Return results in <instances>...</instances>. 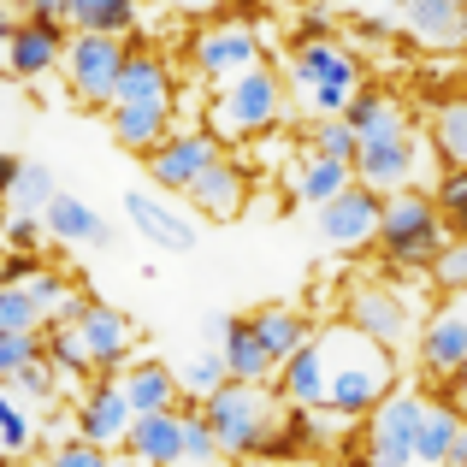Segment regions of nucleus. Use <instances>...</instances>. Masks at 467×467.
Listing matches in <instances>:
<instances>
[{"label": "nucleus", "instance_id": "obj_1", "mask_svg": "<svg viewBox=\"0 0 467 467\" xmlns=\"http://www.w3.org/2000/svg\"><path fill=\"white\" fill-rule=\"evenodd\" d=\"M326 343V409L331 414H373L390 397V355L361 331H331Z\"/></svg>", "mask_w": 467, "mask_h": 467}, {"label": "nucleus", "instance_id": "obj_2", "mask_svg": "<svg viewBox=\"0 0 467 467\" xmlns=\"http://www.w3.org/2000/svg\"><path fill=\"white\" fill-rule=\"evenodd\" d=\"M444 213L438 202L402 190V195H385V213H379V249L390 254L397 266H432V254L444 249Z\"/></svg>", "mask_w": 467, "mask_h": 467}, {"label": "nucleus", "instance_id": "obj_3", "mask_svg": "<svg viewBox=\"0 0 467 467\" xmlns=\"http://www.w3.org/2000/svg\"><path fill=\"white\" fill-rule=\"evenodd\" d=\"M278 107H285V95H278V78L266 66H249L237 71L231 83H219L213 95V137L225 130V137H249V130H266L278 119Z\"/></svg>", "mask_w": 467, "mask_h": 467}, {"label": "nucleus", "instance_id": "obj_4", "mask_svg": "<svg viewBox=\"0 0 467 467\" xmlns=\"http://www.w3.org/2000/svg\"><path fill=\"white\" fill-rule=\"evenodd\" d=\"M202 420L213 426V438H219V450H225V456H254V444L266 438V402H261V385H243V379L219 385L213 397L202 402Z\"/></svg>", "mask_w": 467, "mask_h": 467}, {"label": "nucleus", "instance_id": "obj_5", "mask_svg": "<svg viewBox=\"0 0 467 467\" xmlns=\"http://www.w3.org/2000/svg\"><path fill=\"white\" fill-rule=\"evenodd\" d=\"M296 78H302V89H308V107L319 119H343L349 113V95H355V59L343 54V47H331V42H302V54H296Z\"/></svg>", "mask_w": 467, "mask_h": 467}, {"label": "nucleus", "instance_id": "obj_6", "mask_svg": "<svg viewBox=\"0 0 467 467\" xmlns=\"http://www.w3.org/2000/svg\"><path fill=\"white\" fill-rule=\"evenodd\" d=\"M125 54L130 47L119 36H71L66 42V78H71V95L83 101H113L119 89V71H125Z\"/></svg>", "mask_w": 467, "mask_h": 467}, {"label": "nucleus", "instance_id": "obj_7", "mask_svg": "<svg viewBox=\"0 0 467 467\" xmlns=\"http://www.w3.org/2000/svg\"><path fill=\"white\" fill-rule=\"evenodd\" d=\"M125 219L160 254H195V243H202L195 213H183V207H171L166 195H149V190H125Z\"/></svg>", "mask_w": 467, "mask_h": 467}, {"label": "nucleus", "instance_id": "obj_8", "mask_svg": "<svg viewBox=\"0 0 467 467\" xmlns=\"http://www.w3.org/2000/svg\"><path fill=\"white\" fill-rule=\"evenodd\" d=\"M379 213H385V195L367 190V183H349L343 195H331L319 207V243L326 249H361V243L379 237Z\"/></svg>", "mask_w": 467, "mask_h": 467}, {"label": "nucleus", "instance_id": "obj_9", "mask_svg": "<svg viewBox=\"0 0 467 467\" xmlns=\"http://www.w3.org/2000/svg\"><path fill=\"white\" fill-rule=\"evenodd\" d=\"M420 397H385L367 426V467H414V426H420Z\"/></svg>", "mask_w": 467, "mask_h": 467}, {"label": "nucleus", "instance_id": "obj_10", "mask_svg": "<svg viewBox=\"0 0 467 467\" xmlns=\"http://www.w3.org/2000/svg\"><path fill=\"white\" fill-rule=\"evenodd\" d=\"M213 160H219V137H213V130H178V137H166L149 154V171H154V183H166V190H190Z\"/></svg>", "mask_w": 467, "mask_h": 467}, {"label": "nucleus", "instance_id": "obj_11", "mask_svg": "<svg viewBox=\"0 0 467 467\" xmlns=\"http://www.w3.org/2000/svg\"><path fill=\"white\" fill-rule=\"evenodd\" d=\"M254 59H261V42H254V30L249 24H219V30H207V36H195V71L202 78H219V83H231L237 71H249Z\"/></svg>", "mask_w": 467, "mask_h": 467}, {"label": "nucleus", "instance_id": "obj_12", "mask_svg": "<svg viewBox=\"0 0 467 467\" xmlns=\"http://www.w3.org/2000/svg\"><path fill=\"white\" fill-rule=\"evenodd\" d=\"M130 420H137V414H130V402H125V385L95 379V390L83 397V409H78V438H83V444L113 450V444H125Z\"/></svg>", "mask_w": 467, "mask_h": 467}, {"label": "nucleus", "instance_id": "obj_13", "mask_svg": "<svg viewBox=\"0 0 467 467\" xmlns=\"http://www.w3.org/2000/svg\"><path fill=\"white\" fill-rule=\"evenodd\" d=\"M349 319H355L361 337L379 343V349H397V343L409 337V308H402V296H397V290H385V285H361V290H355Z\"/></svg>", "mask_w": 467, "mask_h": 467}, {"label": "nucleus", "instance_id": "obj_14", "mask_svg": "<svg viewBox=\"0 0 467 467\" xmlns=\"http://www.w3.org/2000/svg\"><path fill=\"white\" fill-rule=\"evenodd\" d=\"M42 231L54 243H78V249H113V225H107L89 202H78V195H66V190L42 207Z\"/></svg>", "mask_w": 467, "mask_h": 467}, {"label": "nucleus", "instance_id": "obj_15", "mask_svg": "<svg viewBox=\"0 0 467 467\" xmlns=\"http://www.w3.org/2000/svg\"><path fill=\"white\" fill-rule=\"evenodd\" d=\"M66 59V30L59 24H42V18H24L18 30L6 36V66L12 78H42Z\"/></svg>", "mask_w": 467, "mask_h": 467}, {"label": "nucleus", "instance_id": "obj_16", "mask_svg": "<svg viewBox=\"0 0 467 467\" xmlns=\"http://www.w3.org/2000/svg\"><path fill=\"white\" fill-rule=\"evenodd\" d=\"M243 202H249V171H243L237 160H213V166L190 183V207L202 219H237Z\"/></svg>", "mask_w": 467, "mask_h": 467}, {"label": "nucleus", "instance_id": "obj_17", "mask_svg": "<svg viewBox=\"0 0 467 467\" xmlns=\"http://www.w3.org/2000/svg\"><path fill=\"white\" fill-rule=\"evenodd\" d=\"M113 107H171V71L154 47H130L125 71H119Z\"/></svg>", "mask_w": 467, "mask_h": 467}, {"label": "nucleus", "instance_id": "obj_18", "mask_svg": "<svg viewBox=\"0 0 467 467\" xmlns=\"http://www.w3.org/2000/svg\"><path fill=\"white\" fill-rule=\"evenodd\" d=\"M130 456L149 462V467H178L183 462V414L178 409H160V414H137L125 432Z\"/></svg>", "mask_w": 467, "mask_h": 467}, {"label": "nucleus", "instance_id": "obj_19", "mask_svg": "<svg viewBox=\"0 0 467 467\" xmlns=\"http://www.w3.org/2000/svg\"><path fill=\"white\" fill-rule=\"evenodd\" d=\"M78 337H83V349H89V367H119L130 355V319L119 308H107V302H83Z\"/></svg>", "mask_w": 467, "mask_h": 467}, {"label": "nucleus", "instance_id": "obj_20", "mask_svg": "<svg viewBox=\"0 0 467 467\" xmlns=\"http://www.w3.org/2000/svg\"><path fill=\"white\" fill-rule=\"evenodd\" d=\"M414 178V142L397 137V142H361L355 154V183L367 190H402Z\"/></svg>", "mask_w": 467, "mask_h": 467}, {"label": "nucleus", "instance_id": "obj_21", "mask_svg": "<svg viewBox=\"0 0 467 467\" xmlns=\"http://www.w3.org/2000/svg\"><path fill=\"white\" fill-rule=\"evenodd\" d=\"M343 119L355 125V137H361V142H397V137H409V119H402V107L390 101L385 89H355Z\"/></svg>", "mask_w": 467, "mask_h": 467}, {"label": "nucleus", "instance_id": "obj_22", "mask_svg": "<svg viewBox=\"0 0 467 467\" xmlns=\"http://www.w3.org/2000/svg\"><path fill=\"white\" fill-rule=\"evenodd\" d=\"M278 390H285L296 409H326V343L308 337L296 355L285 361V379H278Z\"/></svg>", "mask_w": 467, "mask_h": 467}, {"label": "nucleus", "instance_id": "obj_23", "mask_svg": "<svg viewBox=\"0 0 467 467\" xmlns=\"http://www.w3.org/2000/svg\"><path fill=\"white\" fill-rule=\"evenodd\" d=\"M125 402H130V414H160V409H178V373H171L166 361H137L125 379Z\"/></svg>", "mask_w": 467, "mask_h": 467}, {"label": "nucleus", "instance_id": "obj_24", "mask_svg": "<svg viewBox=\"0 0 467 467\" xmlns=\"http://www.w3.org/2000/svg\"><path fill=\"white\" fill-rule=\"evenodd\" d=\"M219 355H225V373L243 379V385H261V379L278 367L273 355H266V343L254 337L249 319H231V326H225V337H219Z\"/></svg>", "mask_w": 467, "mask_h": 467}, {"label": "nucleus", "instance_id": "obj_25", "mask_svg": "<svg viewBox=\"0 0 467 467\" xmlns=\"http://www.w3.org/2000/svg\"><path fill=\"white\" fill-rule=\"evenodd\" d=\"M171 137V107H113V142L119 149H160Z\"/></svg>", "mask_w": 467, "mask_h": 467}, {"label": "nucleus", "instance_id": "obj_26", "mask_svg": "<svg viewBox=\"0 0 467 467\" xmlns=\"http://www.w3.org/2000/svg\"><path fill=\"white\" fill-rule=\"evenodd\" d=\"M467 361V314H438L420 337V367L432 373H456Z\"/></svg>", "mask_w": 467, "mask_h": 467}, {"label": "nucleus", "instance_id": "obj_27", "mask_svg": "<svg viewBox=\"0 0 467 467\" xmlns=\"http://www.w3.org/2000/svg\"><path fill=\"white\" fill-rule=\"evenodd\" d=\"M402 24H409L426 47H462V6H450V0H409V6H402Z\"/></svg>", "mask_w": 467, "mask_h": 467}, {"label": "nucleus", "instance_id": "obj_28", "mask_svg": "<svg viewBox=\"0 0 467 467\" xmlns=\"http://www.w3.org/2000/svg\"><path fill=\"white\" fill-rule=\"evenodd\" d=\"M456 426H462L456 409H444V402H426V409H420V426H414V467H444Z\"/></svg>", "mask_w": 467, "mask_h": 467}, {"label": "nucleus", "instance_id": "obj_29", "mask_svg": "<svg viewBox=\"0 0 467 467\" xmlns=\"http://www.w3.org/2000/svg\"><path fill=\"white\" fill-rule=\"evenodd\" d=\"M249 326H254V337L266 343V355H273L278 367H285L290 355L308 343V319H302L296 308H261V314L249 319Z\"/></svg>", "mask_w": 467, "mask_h": 467}, {"label": "nucleus", "instance_id": "obj_30", "mask_svg": "<svg viewBox=\"0 0 467 467\" xmlns=\"http://www.w3.org/2000/svg\"><path fill=\"white\" fill-rule=\"evenodd\" d=\"M66 24H78V36H125L137 24V0H71Z\"/></svg>", "mask_w": 467, "mask_h": 467}, {"label": "nucleus", "instance_id": "obj_31", "mask_svg": "<svg viewBox=\"0 0 467 467\" xmlns=\"http://www.w3.org/2000/svg\"><path fill=\"white\" fill-rule=\"evenodd\" d=\"M355 183V166H343V160H326V154H314L308 166H302V178H296V195L308 207H326L331 195H343Z\"/></svg>", "mask_w": 467, "mask_h": 467}, {"label": "nucleus", "instance_id": "obj_32", "mask_svg": "<svg viewBox=\"0 0 467 467\" xmlns=\"http://www.w3.org/2000/svg\"><path fill=\"white\" fill-rule=\"evenodd\" d=\"M171 373H178V390H183V397H195V402H207L219 385H231L225 355H219V349H195L190 361H183V367H171Z\"/></svg>", "mask_w": 467, "mask_h": 467}, {"label": "nucleus", "instance_id": "obj_33", "mask_svg": "<svg viewBox=\"0 0 467 467\" xmlns=\"http://www.w3.org/2000/svg\"><path fill=\"white\" fill-rule=\"evenodd\" d=\"M59 195V183H54V171L47 166H36V160H24V171H18V183H12V195H6V207L12 213H36L42 219V207Z\"/></svg>", "mask_w": 467, "mask_h": 467}, {"label": "nucleus", "instance_id": "obj_34", "mask_svg": "<svg viewBox=\"0 0 467 467\" xmlns=\"http://www.w3.org/2000/svg\"><path fill=\"white\" fill-rule=\"evenodd\" d=\"M6 390H12L18 402H30V409H47V402H54V390H59V373H54V361H47V355L24 361L18 373L6 379Z\"/></svg>", "mask_w": 467, "mask_h": 467}, {"label": "nucleus", "instance_id": "obj_35", "mask_svg": "<svg viewBox=\"0 0 467 467\" xmlns=\"http://www.w3.org/2000/svg\"><path fill=\"white\" fill-rule=\"evenodd\" d=\"M219 462H225V450H219L213 426L202 414H183V462L178 467H219Z\"/></svg>", "mask_w": 467, "mask_h": 467}, {"label": "nucleus", "instance_id": "obj_36", "mask_svg": "<svg viewBox=\"0 0 467 467\" xmlns=\"http://www.w3.org/2000/svg\"><path fill=\"white\" fill-rule=\"evenodd\" d=\"M30 444H36V426H30V414H24L18 402H12V390L0 385V450H6V456H24Z\"/></svg>", "mask_w": 467, "mask_h": 467}, {"label": "nucleus", "instance_id": "obj_37", "mask_svg": "<svg viewBox=\"0 0 467 467\" xmlns=\"http://www.w3.org/2000/svg\"><path fill=\"white\" fill-rule=\"evenodd\" d=\"M30 302H36L42 314H59V319H78V314H83V302H71V296H66V278L47 273V266L30 278Z\"/></svg>", "mask_w": 467, "mask_h": 467}, {"label": "nucleus", "instance_id": "obj_38", "mask_svg": "<svg viewBox=\"0 0 467 467\" xmlns=\"http://www.w3.org/2000/svg\"><path fill=\"white\" fill-rule=\"evenodd\" d=\"M438 149L450 166H467V101H450L438 113Z\"/></svg>", "mask_w": 467, "mask_h": 467}, {"label": "nucleus", "instance_id": "obj_39", "mask_svg": "<svg viewBox=\"0 0 467 467\" xmlns=\"http://www.w3.org/2000/svg\"><path fill=\"white\" fill-rule=\"evenodd\" d=\"M42 326V308L30 302L24 285H0V331H36Z\"/></svg>", "mask_w": 467, "mask_h": 467}, {"label": "nucleus", "instance_id": "obj_40", "mask_svg": "<svg viewBox=\"0 0 467 467\" xmlns=\"http://www.w3.org/2000/svg\"><path fill=\"white\" fill-rule=\"evenodd\" d=\"M314 154L355 166V154H361V137H355V125H349V119H326V125H319V137H314Z\"/></svg>", "mask_w": 467, "mask_h": 467}, {"label": "nucleus", "instance_id": "obj_41", "mask_svg": "<svg viewBox=\"0 0 467 467\" xmlns=\"http://www.w3.org/2000/svg\"><path fill=\"white\" fill-rule=\"evenodd\" d=\"M36 355H42V331H0V385Z\"/></svg>", "mask_w": 467, "mask_h": 467}, {"label": "nucleus", "instance_id": "obj_42", "mask_svg": "<svg viewBox=\"0 0 467 467\" xmlns=\"http://www.w3.org/2000/svg\"><path fill=\"white\" fill-rule=\"evenodd\" d=\"M432 278H438V290H467V237H450L432 254Z\"/></svg>", "mask_w": 467, "mask_h": 467}, {"label": "nucleus", "instance_id": "obj_43", "mask_svg": "<svg viewBox=\"0 0 467 467\" xmlns=\"http://www.w3.org/2000/svg\"><path fill=\"white\" fill-rule=\"evenodd\" d=\"M47 361L66 367V373H89V349H83V337H78V319H71L66 331H47Z\"/></svg>", "mask_w": 467, "mask_h": 467}, {"label": "nucleus", "instance_id": "obj_44", "mask_svg": "<svg viewBox=\"0 0 467 467\" xmlns=\"http://www.w3.org/2000/svg\"><path fill=\"white\" fill-rule=\"evenodd\" d=\"M47 467H113V462H107L101 444H83V438H78V444L54 450V456H47Z\"/></svg>", "mask_w": 467, "mask_h": 467}, {"label": "nucleus", "instance_id": "obj_45", "mask_svg": "<svg viewBox=\"0 0 467 467\" xmlns=\"http://www.w3.org/2000/svg\"><path fill=\"white\" fill-rule=\"evenodd\" d=\"M6 243L12 249H36V243H42V219L36 213H12L6 219Z\"/></svg>", "mask_w": 467, "mask_h": 467}, {"label": "nucleus", "instance_id": "obj_46", "mask_svg": "<svg viewBox=\"0 0 467 467\" xmlns=\"http://www.w3.org/2000/svg\"><path fill=\"white\" fill-rule=\"evenodd\" d=\"M462 202H467V166H450L444 183H438V207H444V213H456Z\"/></svg>", "mask_w": 467, "mask_h": 467}, {"label": "nucleus", "instance_id": "obj_47", "mask_svg": "<svg viewBox=\"0 0 467 467\" xmlns=\"http://www.w3.org/2000/svg\"><path fill=\"white\" fill-rule=\"evenodd\" d=\"M36 273H42V261H36L30 249H18L6 266H0V285H24V278H36Z\"/></svg>", "mask_w": 467, "mask_h": 467}, {"label": "nucleus", "instance_id": "obj_48", "mask_svg": "<svg viewBox=\"0 0 467 467\" xmlns=\"http://www.w3.org/2000/svg\"><path fill=\"white\" fill-rule=\"evenodd\" d=\"M66 6H71V0H24V12L42 18V24H66Z\"/></svg>", "mask_w": 467, "mask_h": 467}, {"label": "nucleus", "instance_id": "obj_49", "mask_svg": "<svg viewBox=\"0 0 467 467\" xmlns=\"http://www.w3.org/2000/svg\"><path fill=\"white\" fill-rule=\"evenodd\" d=\"M18 171H24V160H18V154H0V202L12 195V183H18Z\"/></svg>", "mask_w": 467, "mask_h": 467}, {"label": "nucleus", "instance_id": "obj_50", "mask_svg": "<svg viewBox=\"0 0 467 467\" xmlns=\"http://www.w3.org/2000/svg\"><path fill=\"white\" fill-rule=\"evenodd\" d=\"M444 467H467V420L456 426V438H450V456H444Z\"/></svg>", "mask_w": 467, "mask_h": 467}, {"label": "nucleus", "instance_id": "obj_51", "mask_svg": "<svg viewBox=\"0 0 467 467\" xmlns=\"http://www.w3.org/2000/svg\"><path fill=\"white\" fill-rule=\"evenodd\" d=\"M171 6H178V12H219L225 0H171Z\"/></svg>", "mask_w": 467, "mask_h": 467}, {"label": "nucleus", "instance_id": "obj_52", "mask_svg": "<svg viewBox=\"0 0 467 467\" xmlns=\"http://www.w3.org/2000/svg\"><path fill=\"white\" fill-rule=\"evenodd\" d=\"M12 30H18V24H12V0H0V42H6Z\"/></svg>", "mask_w": 467, "mask_h": 467}, {"label": "nucleus", "instance_id": "obj_53", "mask_svg": "<svg viewBox=\"0 0 467 467\" xmlns=\"http://www.w3.org/2000/svg\"><path fill=\"white\" fill-rule=\"evenodd\" d=\"M450 225H456V237H467V202L456 207V213H450Z\"/></svg>", "mask_w": 467, "mask_h": 467}, {"label": "nucleus", "instance_id": "obj_54", "mask_svg": "<svg viewBox=\"0 0 467 467\" xmlns=\"http://www.w3.org/2000/svg\"><path fill=\"white\" fill-rule=\"evenodd\" d=\"M462 42H467V6H462Z\"/></svg>", "mask_w": 467, "mask_h": 467}, {"label": "nucleus", "instance_id": "obj_55", "mask_svg": "<svg viewBox=\"0 0 467 467\" xmlns=\"http://www.w3.org/2000/svg\"><path fill=\"white\" fill-rule=\"evenodd\" d=\"M456 379H462V385H467V361H462V367H456Z\"/></svg>", "mask_w": 467, "mask_h": 467}, {"label": "nucleus", "instance_id": "obj_56", "mask_svg": "<svg viewBox=\"0 0 467 467\" xmlns=\"http://www.w3.org/2000/svg\"><path fill=\"white\" fill-rule=\"evenodd\" d=\"M113 467H149V462H113Z\"/></svg>", "mask_w": 467, "mask_h": 467}, {"label": "nucleus", "instance_id": "obj_57", "mask_svg": "<svg viewBox=\"0 0 467 467\" xmlns=\"http://www.w3.org/2000/svg\"><path fill=\"white\" fill-rule=\"evenodd\" d=\"M462 314H467V290H462Z\"/></svg>", "mask_w": 467, "mask_h": 467}, {"label": "nucleus", "instance_id": "obj_58", "mask_svg": "<svg viewBox=\"0 0 467 467\" xmlns=\"http://www.w3.org/2000/svg\"><path fill=\"white\" fill-rule=\"evenodd\" d=\"M390 6H409V0H390Z\"/></svg>", "mask_w": 467, "mask_h": 467}, {"label": "nucleus", "instance_id": "obj_59", "mask_svg": "<svg viewBox=\"0 0 467 467\" xmlns=\"http://www.w3.org/2000/svg\"><path fill=\"white\" fill-rule=\"evenodd\" d=\"M0 243H6V225H0Z\"/></svg>", "mask_w": 467, "mask_h": 467}, {"label": "nucleus", "instance_id": "obj_60", "mask_svg": "<svg viewBox=\"0 0 467 467\" xmlns=\"http://www.w3.org/2000/svg\"><path fill=\"white\" fill-rule=\"evenodd\" d=\"M450 6H467V0H450Z\"/></svg>", "mask_w": 467, "mask_h": 467}]
</instances>
